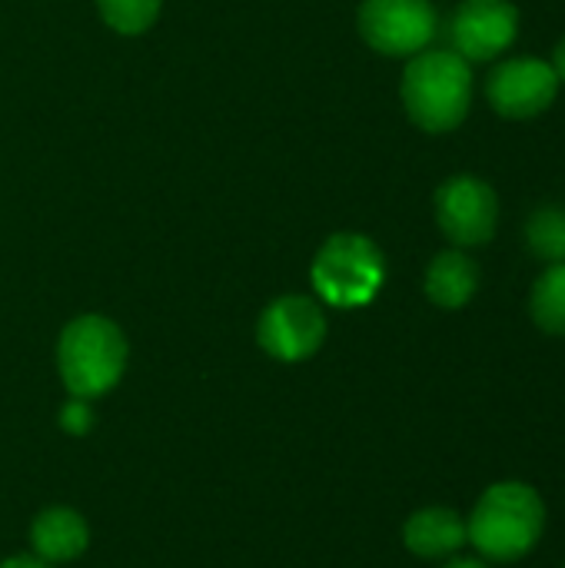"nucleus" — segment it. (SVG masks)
I'll use <instances>...</instances> for the list:
<instances>
[{"mask_svg": "<svg viewBox=\"0 0 565 568\" xmlns=\"http://www.w3.org/2000/svg\"><path fill=\"white\" fill-rule=\"evenodd\" d=\"M549 509L536 486L506 479L493 483L473 506L466 519L470 546L486 562H519L536 552V546L546 536Z\"/></svg>", "mask_w": 565, "mask_h": 568, "instance_id": "1", "label": "nucleus"}, {"mask_svg": "<svg viewBox=\"0 0 565 568\" xmlns=\"http://www.w3.org/2000/svg\"><path fill=\"white\" fill-rule=\"evenodd\" d=\"M406 116L426 133H453L473 106V67L456 50H420L400 83Z\"/></svg>", "mask_w": 565, "mask_h": 568, "instance_id": "2", "label": "nucleus"}, {"mask_svg": "<svg viewBox=\"0 0 565 568\" xmlns=\"http://www.w3.org/2000/svg\"><path fill=\"white\" fill-rule=\"evenodd\" d=\"M127 336L123 329L97 313L77 316L57 339V369L70 396L100 399L127 373Z\"/></svg>", "mask_w": 565, "mask_h": 568, "instance_id": "3", "label": "nucleus"}, {"mask_svg": "<svg viewBox=\"0 0 565 568\" xmlns=\"http://www.w3.org/2000/svg\"><path fill=\"white\" fill-rule=\"evenodd\" d=\"M313 290L326 306L360 310L376 300L386 283L383 250L363 233H333L313 256Z\"/></svg>", "mask_w": 565, "mask_h": 568, "instance_id": "4", "label": "nucleus"}, {"mask_svg": "<svg viewBox=\"0 0 565 568\" xmlns=\"http://www.w3.org/2000/svg\"><path fill=\"white\" fill-rule=\"evenodd\" d=\"M433 210H436V226L460 250L486 246L500 230L496 186L473 173H460L440 183L433 196Z\"/></svg>", "mask_w": 565, "mask_h": 568, "instance_id": "5", "label": "nucleus"}, {"mask_svg": "<svg viewBox=\"0 0 565 568\" xmlns=\"http://www.w3.org/2000/svg\"><path fill=\"white\" fill-rule=\"evenodd\" d=\"M360 37L383 57H416L440 30L430 0H363L356 17Z\"/></svg>", "mask_w": 565, "mask_h": 568, "instance_id": "6", "label": "nucleus"}, {"mask_svg": "<svg viewBox=\"0 0 565 568\" xmlns=\"http://www.w3.org/2000/svg\"><path fill=\"white\" fill-rule=\"evenodd\" d=\"M559 77L543 57H506L486 77V100L503 120H536L559 97Z\"/></svg>", "mask_w": 565, "mask_h": 568, "instance_id": "7", "label": "nucleus"}, {"mask_svg": "<svg viewBox=\"0 0 565 568\" xmlns=\"http://www.w3.org/2000/svg\"><path fill=\"white\" fill-rule=\"evenodd\" d=\"M256 343L270 359L303 363L326 343V313L310 296H280L260 313Z\"/></svg>", "mask_w": 565, "mask_h": 568, "instance_id": "8", "label": "nucleus"}, {"mask_svg": "<svg viewBox=\"0 0 565 568\" xmlns=\"http://www.w3.org/2000/svg\"><path fill=\"white\" fill-rule=\"evenodd\" d=\"M453 50L470 63L500 60L519 37V7L513 0H463L450 23Z\"/></svg>", "mask_w": 565, "mask_h": 568, "instance_id": "9", "label": "nucleus"}, {"mask_svg": "<svg viewBox=\"0 0 565 568\" xmlns=\"http://www.w3.org/2000/svg\"><path fill=\"white\" fill-rule=\"evenodd\" d=\"M403 546L416 556V559H453L460 556L463 546H470L466 536V516H460L450 506H426L416 509L406 523H403Z\"/></svg>", "mask_w": 565, "mask_h": 568, "instance_id": "10", "label": "nucleus"}, {"mask_svg": "<svg viewBox=\"0 0 565 568\" xmlns=\"http://www.w3.org/2000/svg\"><path fill=\"white\" fill-rule=\"evenodd\" d=\"M87 546H90V526L70 506H50L37 513V519L30 523V549L37 559L50 566L80 559Z\"/></svg>", "mask_w": 565, "mask_h": 568, "instance_id": "11", "label": "nucleus"}, {"mask_svg": "<svg viewBox=\"0 0 565 568\" xmlns=\"http://www.w3.org/2000/svg\"><path fill=\"white\" fill-rule=\"evenodd\" d=\"M423 290H426V300L433 306H440V310H463L480 293V266L460 246L443 250V253H436L430 260L426 276H423Z\"/></svg>", "mask_w": 565, "mask_h": 568, "instance_id": "12", "label": "nucleus"}, {"mask_svg": "<svg viewBox=\"0 0 565 568\" xmlns=\"http://www.w3.org/2000/svg\"><path fill=\"white\" fill-rule=\"evenodd\" d=\"M529 320L546 336H565V263L546 266L529 290Z\"/></svg>", "mask_w": 565, "mask_h": 568, "instance_id": "13", "label": "nucleus"}, {"mask_svg": "<svg viewBox=\"0 0 565 568\" xmlns=\"http://www.w3.org/2000/svg\"><path fill=\"white\" fill-rule=\"evenodd\" d=\"M526 246L546 266L565 263V206L543 203L533 210L526 220Z\"/></svg>", "mask_w": 565, "mask_h": 568, "instance_id": "14", "label": "nucleus"}, {"mask_svg": "<svg viewBox=\"0 0 565 568\" xmlns=\"http://www.w3.org/2000/svg\"><path fill=\"white\" fill-rule=\"evenodd\" d=\"M160 3L163 0H97L103 23L113 27L117 33H127V37L150 30L153 20L160 17Z\"/></svg>", "mask_w": 565, "mask_h": 568, "instance_id": "15", "label": "nucleus"}, {"mask_svg": "<svg viewBox=\"0 0 565 568\" xmlns=\"http://www.w3.org/2000/svg\"><path fill=\"white\" fill-rule=\"evenodd\" d=\"M60 426H63V433H70V436H83V433H90L93 429V409H90V399H77V396H70V403L63 406V413H60Z\"/></svg>", "mask_w": 565, "mask_h": 568, "instance_id": "16", "label": "nucleus"}, {"mask_svg": "<svg viewBox=\"0 0 565 568\" xmlns=\"http://www.w3.org/2000/svg\"><path fill=\"white\" fill-rule=\"evenodd\" d=\"M0 568H53L50 562H43V559H37V556H10V559H3Z\"/></svg>", "mask_w": 565, "mask_h": 568, "instance_id": "17", "label": "nucleus"}, {"mask_svg": "<svg viewBox=\"0 0 565 568\" xmlns=\"http://www.w3.org/2000/svg\"><path fill=\"white\" fill-rule=\"evenodd\" d=\"M549 63H553V70H556V77H559V83H565V37L553 47V57H549Z\"/></svg>", "mask_w": 565, "mask_h": 568, "instance_id": "18", "label": "nucleus"}, {"mask_svg": "<svg viewBox=\"0 0 565 568\" xmlns=\"http://www.w3.org/2000/svg\"><path fill=\"white\" fill-rule=\"evenodd\" d=\"M443 568H490V562L486 559H460V556H453Z\"/></svg>", "mask_w": 565, "mask_h": 568, "instance_id": "19", "label": "nucleus"}, {"mask_svg": "<svg viewBox=\"0 0 565 568\" xmlns=\"http://www.w3.org/2000/svg\"><path fill=\"white\" fill-rule=\"evenodd\" d=\"M563 568H565V566H563Z\"/></svg>", "mask_w": 565, "mask_h": 568, "instance_id": "20", "label": "nucleus"}]
</instances>
